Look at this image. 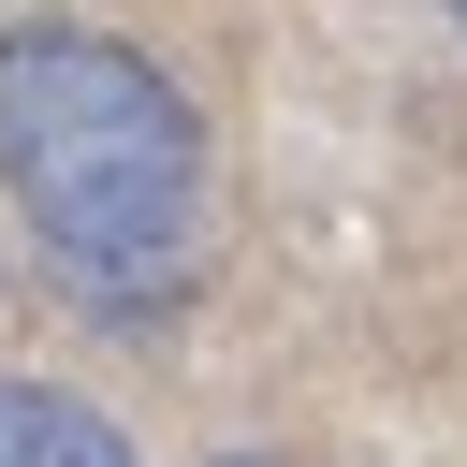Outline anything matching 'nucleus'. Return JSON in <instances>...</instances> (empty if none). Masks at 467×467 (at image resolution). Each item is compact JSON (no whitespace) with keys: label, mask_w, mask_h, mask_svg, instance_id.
I'll list each match as a JSON object with an SVG mask.
<instances>
[{"label":"nucleus","mask_w":467,"mask_h":467,"mask_svg":"<svg viewBox=\"0 0 467 467\" xmlns=\"http://www.w3.org/2000/svg\"><path fill=\"white\" fill-rule=\"evenodd\" d=\"M219 467H277V452H219Z\"/></svg>","instance_id":"nucleus-3"},{"label":"nucleus","mask_w":467,"mask_h":467,"mask_svg":"<svg viewBox=\"0 0 467 467\" xmlns=\"http://www.w3.org/2000/svg\"><path fill=\"white\" fill-rule=\"evenodd\" d=\"M0 467H131V438L58 379H0Z\"/></svg>","instance_id":"nucleus-2"},{"label":"nucleus","mask_w":467,"mask_h":467,"mask_svg":"<svg viewBox=\"0 0 467 467\" xmlns=\"http://www.w3.org/2000/svg\"><path fill=\"white\" fill-rule=\"evenodd\" d=\"M452 15H467V0H452Z\"/></svg>","instance_id":"nucleus-4"},{"label":"nucleus","mask_w":467,"mask_h":467,"mask_svg":"<svg viewBox=\"0 0 467 467\" xmlns=\"http://www.w3.org/2000/svg\"><path fill=\"white\" fill-rule=\"evenodd\" d=\"M0 190L29 204L44 263L102 321L175 306L204 263V117L117 29H73V15L0 29Z\"/></svg>","instance_id":"nucleus-1"}]
</instances>
